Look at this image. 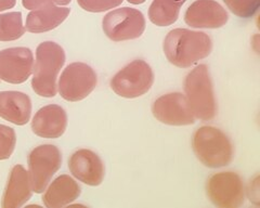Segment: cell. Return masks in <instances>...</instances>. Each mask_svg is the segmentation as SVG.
<instances>
[{
	"mask_svg": "<svg viewBox=\"0 0 260 208\" xmlns=\"http://www.w3.org/2000/svg\"><path fill=\"white\" fill-rule=\"evenodd\" d=\"M25 33L22 13L8 12L0 14V42H13Z\"/></svg>",
	"mask_w": 260,
	"mask_h": 208,
	"instance_id": "obj_20",
	"label": "cell"
},
{
	"mask_svg": "<svg viewBox=\"0 0 260 208\" xmlns=\"http://www.w3.org/2000/svg\"><path fill=\"white\" fill-rule=\"evenodd\" d=\"M31 115V101L19 91H0V117L14 125H26Z\"/></svg>",
	"mask_w": 260,
	"mask_h": 208,
	"instance_id": "obj_16",
	"label": "cell"
},
{
	"mask_svg": "<svg viewBox=\"0 0 260 208\" xmlns=\"http://www.w3.org/2000/svg\"><path fill=\"white\" fill-rule=\"evenodd\" d=\"M65 63L63 48L53 42L42 43L36 49V63L31 88L40 97L53 98L56 94V78Z\"/></svg>",
	"mask_w": 260,
	"mask_h": 208,
	"instance_id": "obj_2",
	"label": "cell"
},
{
	"mask_svg": "<svg viewBox=\"0 0 260 208\" xmlns=\"http://www.w3.org/2000/svg\"><path fill=\"white\" fill-rule=\"evenodd\" d=\"M72 0H22V5L27 10H36L46 6H68Z\"/></svg>",
	"mask_w": 260,
	"mask_h": 208,
	"instance_id": "obj_24",
	"label": "cell"
},
{
	"mask_svg": "<svg viewBox=\"0 0 260 208\" xmlns=\"http://www.w3.org/2000/svg\"><path fill=\"white\" fill-rule=\"evenodd\" d=\"M16 134L11 127L0 125V161L9 158L15 148Z\"/></svg>",
	"mask_w": 260,
	"mask_h": 208,
	"instance_id": "obj_22",
	"label": "cell"
},
{
	"mask_svg": "<svg viewBox=\"0 0 260 208\" xmlns=\"http://www.w3.org/2000/svg\"><path fill=\"white\" fill-rule=\"evenodd\" d=\"M32 195L28 171L22 165H15L8 180L3 196V208H19L26 204Z\"/></svg>",
	"mask_w": 260,
	"mask_h": 208,
	"instance_id": "obj_15",
	"label": "cell"
},
{
	"mask_svg": "<svg viewBox=\"0 0 260 208\" xmlns=\"http://www.w3.org/2000/svg\"><path fill=\"white\" fill-rule=\"evenodd\" d=\"M129 4H133V5H142L144 4L146 0H127Z\"/></svg>",
	"mask_w": 260,
	"mask_h": 208,
	"instance_id": "obj_26",
	"label": "cell"
},
{
	"mask_svg": "<svg viewBox=\"0 0 260 208\" xmlns=\"http://www.w3.org/2000/svg\"><path fill=\"white\" fill-rule=\"evenodd\" d=\"M162 49L167 60L175 66L188 68L208 57L213 49V43L203 31L176 28L165 37Z\"/></svg>",
	"mask_w": 260,
	"mask_h": 208,
	"instance_id": "obj_1",
	"label": "cell"
},
{
	"mask_svg": "<svg viewBox=\"0 0 260 208\" xmlns=\"http://www.w3.org/2000/svg\"><path fill=\"white\" fill-rule=\"evenodd\" d=\"M71 13L69 8L55 5L46 6L36 10H31L25 23V29L32 34L46 33L60 26Z\"/></svg>",
	"mask_w": 260,
	"mask_h": 208,
	"instance_id": "obj_17",
	"label": "cell"
},
{
	"mask_svg": "<svg viewBox=\"0 0 260 208\" xmlns=\"http://www.w3.org/2000/svg\"><path fill=\"white\" fill-rule=\"evenodd\" d=\"M228 20V12L215 0H197L184 13V22L194 28H219Z\"/></svg>",
	"mask_w": 260,
	"mask_h": 208,
	"instance_id": "obj_12",
	"label": "cell"
},
{
	"mask_svg": "<svg viewBox=\"0 0 260 208\" xmlns=\"http://www.w3.org/2000/svg\"><path fill=\"white\" fill-rule=\"evenodd\" d=\"M184 91L195 117L211 121L217 114V102L207 65L201 64L185 77Z\"/></svg>",
	"mask_w": 260,
	"mask_h": 208,
	"instance_id": "obj_4",
	"label": "cell"
},
{
	"mask_svg": "<svg viewBox=\"0 0 260 208\" xmlns=\"http://www.w3.org/2000/svg\"><path fill=\"white\" fill-rule=\"evenodd\" d=\"M98 84L95 72L81 62L72 63L67 66L59 79L61 97L70 102H78L87 98Z\"/></svg>",
	"mask_w": 260,
	"mask_h": 208,
	"instance_id": "obj_8",
	"label": "cell"
},
{
	"mask_svg": "<svg viewBox=\"0 0 260 208\" xmlns=\"http://www.w3.org/2000/svg\"><path fill=\"white\" fill-rule=\"evenodd\" d=\"M71 174L87 186L98 187L104 179V164L93 151L83 149L76 151L69 159Z\"/></svg>",
	"mask_w": 260,
	"mask_h": 208,
	"instance_id": "obj_13",
	"label": "cell"
},
{
	"mask_svg": "<svg viewBox=\"0 0 260 208\" xmlns=\"http://www.w3.org/2000/svg\"><path fill=\"white\" fill-rule=\"evenodd\" d=\"M102 28L113 42L133 41L144 33L145 19L141 11L134 8H119L104 15Z\"/></svg>",
	"mask_w": 260,
	"mask_h": 208,
	"instance_id": "obj_6",
	"label": "cell"
},
{
	"mask_svg": "<svg viewBox=\"0 0 260 208\" xmlns=\"http://www.w3.org/2000/svg\"><path fill=\"white\" fill-rule=\"evenodd\" d=\"M61 165L62 154L55 146L43 145L32 150L28 155V175L32 192L43 193Z\"/></svg>",
	"mask_w": 260,
	"mask_h": 208,
	"instance_id": "obj_7",
	"label": "cell"
},
{
	"mask_svg": "<svg viewBox=\"0 0 260 208\" xmlns=\"http://www.w3.org/2000/svg\"><path fill=\"white\" fill-rule=\"evenodd\" d=\"M68 127V114L56 104L44 107L35 114L31 122V130L45 139L60 138Z\"/></svg>",
	"mask_w": 260,
	"mask_h": 208,
	"instance_id": "obj_14",
	"label": "cell"
},
{
	"mask_svg": "<svg viewBox=\"0 0 260 208\" xmlns=\"http://www.w3.org/2000/svg\"><path fill=\"white\" fill-rule=\"evenodd\" d=\"M186 0H153L149 8V19L154 25L165 27L178 20L181 7Z\"/></svg>",
	"mask_w": 260,
	"mask_h": 208,
	"instance_id": "obj_19",
	"label": "cell"
},
{
	"mask_svg": "<svg viewBox=\"0 0 260 208\" xmlns=\"http://www.w3.org/2000/svg\"><path fill=\"white\" fill-rule=\"evenodd\" d=\"M124 0H77L81 9L92 13H100L114 9L123 4Z\"/></svg>",
	"mask_w": 260,
	"mask_h": 208,
	"instance_id": "obj_23",
	"label": "cell"
},
{
	"mask_svg": "<svg viewBox=\"0 0 260 208\" xmlns=\"http://www.w3.org/2000/svg\"><path fill=\"white\" fill-rule=\"evenodd\" d=\"M34 55L28 48H8L0 51V79L9 84H23L31 75Z\"/></svg>",
	"mask_w": 260,
	"mask_h": 208,
	"instance_id": "obj_11",
	"label": "cell"
},
{
	"mask_svg": "<svg viewBox=\"0 0 260 208\" xmlns=\"http://www.w3.org/2000/svg\"><path fill=\"white\" fill-rule=\"evenodd\" d=\"M192 147L199 161L209 168L228 166L233 158L230 139L218 128L203 126L193 134Z\"/></svg>",
	"mask_w": 260,
	"mask_h": 208,
	"instance_id": "obj_3",
	"label": "cell"
},
{
	"mask_svg": "<svg viewBox=\"0 0 260 208\" xmlns=\"http://www.w3.org/2000/svg\"><path fill=\"white\" fill-rule=\"evenodd\" d=\"M207 196L217 207L237 208L243 205L245 197L243 180L232 171L218 172L211 176L206 185Z\"/></svg>",
	"mask_w": 260,
	"mask_h": 208,
	"instance_id": "obj_9",
	"label": "cell"
},
{
	"mask_svg": "<svg viewBox=\"0 0 260 208\" xmlns=\"http://www.w3.org/2000/svg\"><path fill=\"white\" fill-rule=\"evenodd\" d=\"M80 193V187L71 176L61 175L49 186L43 202L48 208H61L76 201Z\"/></svg>",
	"mask_w": 260,
	"mask_h": 208,
	"instance_id": "obj_18",
	"label": "cell"
},
{
	"mask_svg": "<svg viewBox=\"0 0 260 208\" xmlns=\"http://www.w3.org/2000/svg\"><path fill=\"white\" fill-rule=\"evenodd\" d=\"M234 15L242 19H250L258 12L260 0H222Z\"/></svg>",
	"mask_w": 260,
	"mask_h": 208,
	"instance_id": "obj_21",
	"label": "cell"
},
{
	"mask_svg": "<svg viewBox=\"0 0 260 208\" xmlns=\"http://www.w3.org/2000/svg\"><path fill=\"white\" fill-rule=\"evenodd\" d=\"M15 4L16 0H0V12L12 9Z\"/></svg>",
	"mask_w": 260,
	"mask_h": 208,
	"instance_id": "obj_25",
	"label": "cell"
},
{
	"mask_svg": "<svg viewBox=\"0 0 260 208\" xmlns=\"http://www.w3.org/2000/svg\"><path fill=\"white\" fill-rule=\"evenodd\" d=\"M152 113L158 122L170 126H186L195 123V116L185 95L179 92L164 94L154 101Z\"/></svg>",
	"mask_w": 260,
	"mask_h": 208,
	"instance_id": "obj_10",
	"label": "cell"
},
{
	"mask_svg": "<svg viewBox=\"0 0 260 208\" xmlns=\"http://www.w3.org/2000/svg\"><path fill=\"white\" fill-rule=\"evenodd\" d=\"M153 83L151 66L145 61L135 60L111 79V88L119 97L135 99L148 92Z\"/></svg>",
	"mask_w": 260,
	"mask_h": 208,
	"instance_id": "obj_5",
	"label": "cell"
}]
</instances>
